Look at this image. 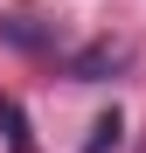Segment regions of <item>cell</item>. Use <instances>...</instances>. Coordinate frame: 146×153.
Instances as JSON below:
<instances>
[{
    "label": "cell",
    "mask_w": 146,
    "mask_h": 153,
    "mask_svg": "<svg viewBox=\"0 0 146 153\" xmlns=\"http://www.w3.org/2000/svg\"><path fill=\"white\" fill-rule=\"evenodd\" d=\"M0 35H7V42H21V49H42L49 35L35 28V14H7V21H0Z\"/></svg>",
    "instance_id": "obj_1"
},
{
    "label": "cell",
    "mask_w": 146,
    "mask_h": 153,
    "mask_svg": "<svg viewBox=\"0 0 146 153\" xmlns=\"http://www.w3.org/2000/svg\"><path fill=\"white\" fill-rule=\"evenodd\" d=\"M0 125H7V146H14V153H28V125H21L14 97H0Z\"/></svg>",
    "instance_id": "obj_2"
},
{
    "label": "cell",
    "mask_w": 146,
    "mask_h": 153,
    "mask_svg": "<svg viewBox=\"0 0 146 153\" xmlns=\"http://www.w3.org/2000/svg\"><path fill=\"white\" fill-rule=\"evenodd\" d=\"M118 132H125V125H118V111H104V118L90 125V146H84V153H104V146H118Z\"/></svg>",
    "instance_id": "obj_3"
}]
</instances>
